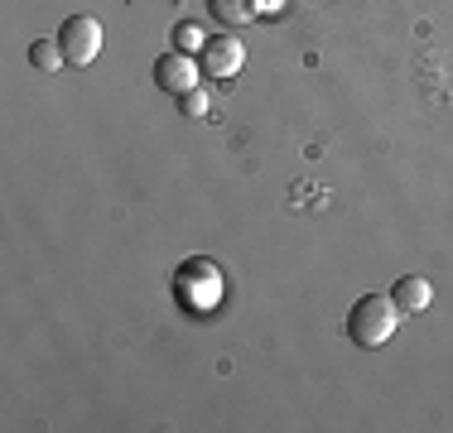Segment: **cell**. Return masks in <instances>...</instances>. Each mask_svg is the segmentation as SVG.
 <instances>
[{
  "mask_svg": "<svg viewBox=\"0 0 453 433\" xmlns=\"http://www.w3.org/2000/svg\"><path fill=\"white\" fill-rule=\"evenodd\" d=\"M391 303L401 313H425L429 303H434V285H429V279H419V275H405V279H395Z\"/></svg>",
  "mask_w": 453,
  "mask_h": 433,
  "instance_id": "6",
  "label": "cell"
},
{
  "mask_svg": "<svg viewBox=\"0 0 453 433\" xmlns=\"http://www.w3.org/2000/svg\"><path fill=\"white\" fill-rule=\"evenodd\" d=\"M179 111H183V116H193V121H208V92H203V87L183 92V96H179Z\"/></svg>",
  "mask_w": 453,
  "mask_h": 433,
  "instance_id": "10",
  "label": "cell"
},
{
  "mask_svg": "<svg viewBox=\"0 0 453 433\" xmlns=\"http://www.w3.org/2000/svg\"><path fill=\"white\" fill-rule=\"evenodd\" d=\"M256 5V15H280V5H285V0H251Z\"/></svg>",
  "mask_w": 453,
  "mask_h": 433,
  "instance_id": "11",
  "label": "cell"
},
{
  "mask_svg": "<svg viewBox=\"0 0 453 433\" xmlns=\"http://www.w3.org/2000/svg\"><path fill=\"white\" fill-rule=\"evenodd\" d=\"M242 63H246V49H242V39H208L203 43V53H198V68H203V78H236L242 72Z\"/></svg>",
  "mask_w": 453,
  "mask_h": 433,
  "instance_id": "5",
  "label": "cell"
},
{
  "mask_svg": "<svg viewBox=\"0 0 453 433\" xmlns=\"http://www.w3.org/2000/svg\"><path fill=\"white\" fill-rule=\"evenodd\" d=\"M198 82H203V68H198L193 53L169 49V53H159V58H155V87H159V92L183 96V92H193Z\"/></svg>",
  "mask_w": 453,
  "mask_h": 433,
  "instance_id": "3",
  "label": "cell"
},
{
  "mask_svg": "<svg viewBox=\"0 0 453 433\" xmlns=\"http://www.w3.org/2000/svg\"><path fill=\"white\" fill-rule=\"evenodd\" d=\"M401 328V308L391 303V294H362L348 308V342L362 346V352H376L386 346Z\"/></svg>",
  "mask_w": 453,
  "mask_h": 433,
  "instance_id": "1",
  "label": "cell"
},
{
  "mask_svg": "<svg viewBox=\"0 0 453 433\" xmlns=\"http://www.w3.org/2000/svg\"><path fill=\"white\" fill-rule=\"evenodd\" d=\"M208 15L218 19V25L236 29V25H251L256 19V5L251 0H208Z\"/></svg>",
  "mask_w": 453,
  "mask_h": 433,
  "instance_id": "7",
  "label": "cell"
},
{
  "mask_svg": "<svg viewBox=\"0 0 453 433\" xmlns=\"http://www.w3.org/2000/svg\"><path fill=\"white\" fill-rule=\"evenodd\" d=\"M218 289H222V275H218V265H208V260H188V265L179 270V299H188L198 313L212 303Z\"/></svg>",
  "mask_w": 453,
  "mask_h": 433,
  "instance_id": "4",
  "label": "cell"
},
{
  "mask_svg": "<svg viewBox=\"0 0 453 433\" xmlns=\"http://www.w3.org/2000/svg\"><path fill=\"white\" fill-rule=\"evenodd\" d=\"M203 43H208V34H203L198 25H188V19H183V25H174V49H179V53H203Z\"/></svg>",
  "mask_w": 453,
  "mask_h": 433,
  "instance_id": "9",
  "label": "cell"
},
{
  "mask_svg": "<svg viewBox=\"0 0 453 433\" xmlns=\"http://www.w3.org/2000/svg\"><path fill=\"white\" fill-rule=\"evenodd\" d=\"M29 63H35L39 72H58L68 58H63V43L58 39H35V43H29Z\"/></svg>",
  "mask_w": 453,
  "mask_h": 433,
  "instance_id": "8",
  "label": "cell"
},
{
  "mask_svg": "<svg viewBox=\"0 0 453 433\" xmlns=\"http://www.w3.org/2000/svg\"><path fill=\"white\" fill-rule=\"evenodd\" d=\"M58 43H63V58L68 68H92L102 58V25L92 15H68L58 29Z\"/></svg>",
  "mask_w": 453,
  "mask_h": 433,
  "instance_id": "2",
  "label": "cell"
}]
</instances>
